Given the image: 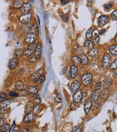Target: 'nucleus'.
I'll return each mask as SVG.
<instances>
[{
    "instance_id": "1",
    "label": "nucleus",
    "mask_w": 117,
    "mask_h": 132,
    "mask_svg": "<svg viewBox=\"0 0 117 132\" xmlns=\"http://www.w3.org/2000/svg\"><path fill=\"white\" fill-rule=\"evenodd\" d=\"M37 39V35L35 33H32V32H29L27 34L25 38H24V43L26 44H32L34 43H35V41Z\"/></svg>"
},
{
    "instance_id": "2",
    "label": "nucleus",
    "mask_w": 117,
    "mask_h": 132,
    "mask_svg": "<svg viewBox=\"0 0 117 132\" xmlns=\"http://www.w3.org/2000/svg\"><path fill=\"white\" fill-rule=\"evenodd\" d=\"M32 19V15L31 13H27L26 14H23L19 17V21L21 24H27L30 23Z\"/></svg>"
},
{
    "instance_id": "3",
    "label": "nucleus",
    "mask_w": 117,
    "mask_h": 132,
    "mask_svg": "<svg viewBox=\"0 0 117 132\" xmlns=\"http://www.w3.org/2000/svg\"><path fill=\"white\" fill-rule=\"evenodd\" d=\"M92 81V75L90 73H86L84 74L82 77H81V81H82V84L84 85V86H88V84H91Z\"/></svg>"
},
{
    "instance_id": "4",
    "label": "nucleus",
    "mask_w": 117,
    "mask_h": 132,
    "mask_svg": "<svg viewBox=\"0 0 117 132\" xmlns=\"http://www.w3.org/2000/svg\"><path fill=\"white\" fill-rule=\"evenodd\" d=\"M111 59H112L111 55L109 54H105L103 56L102 62V65L105 68H108L109 67V65L111 62Z\"/></svg>"
},
{
    "instance_id": "5",
    "label": "nucleus",
    "mask_w": 117,
    "mask_h": 132,
    "mask_svg": "<svg viewBox=\"0 0 117 132\" xmlns=\"http://www.w3.org/2000/svg\"><path fill=\"white\" fill-rule=\"evenodd\" d=\"M83 98V92L81 90H78V91H76L75 93H74L73 96V102L78 104L81 101Z\"/></svg>"
},
{
    "instance_id": "6",
    "label": "nucleus",
    "mask_w": 117,
    "mask_h": 132,
    "mask_svg": "<svg viewBox=\"0 0 117 132\" xmlns=\"http://www.w3.org/2000/svg\"><path fill=\"white\" fill-rule=\"evenodd\" d=\"M36 44L34 43L32 44H30L28 46V47L25 49V51L24 52V54L26 56V57H29L31 55L33 54V53L35 50V48H36Z\"/></svg>"
},
{
    "instance_id": "7",
    "label": "nucleus",
    "mask_w": 117,
    "mask_h": 132,
    "mask_svg": "<svg viewBox=\"0 0 117 132\" xmlns=\"http://www.w3.org/2000/svg\"><path fill=\"white\" fill-rule=\"evenodd\" d=\"M109 22V17L105 15H102L98 19V25L100 26H103L106 25Z\"/></svg>"
},
{
    "instance_id": "8",
    "label": "nucleus",
    "mask_w": 117,
    "mask_h": 132,
    "mask_svg": "<svg viewBox=\"0 0 117 132\" xmlns=\"http://www.w3.org/2000/svg\"><path fill=\"white\" fill-rule=\"evenodd\" d=\"M35 117H36V114L34 113H33L32 112H29V113H27L26 116L24 118V122L25 123H31V122H32L35 120Z\"/></svg>"
},
{
    "instance_id": "9",
    "label": "nucleus",
    "mask_w": 117,
    "mask_h": 132,
    "mask_svg": "<svg viewBox=\"0 0 117 132\" xmlns=\"http://www.w3.org/2000/svg\"><path fill=\"white\" fill-rule=\"evenodd\" d=\"M18 65V59L16 58V57H14V58H12L9 62H8V68L10 70H13L15 69Z\"/></svg>"
},
{
    "instance_id": "10",
    "label": "nucleus",
    "mask_w": 117,
    "mask_h": 132,
    "mask_svg": "<svg viewBox=\"0 0 117 132\" xmlns=\"http://www.w3.org/2000/svg\"><path fill=\"white\" fill-rule=\"evenodd\" d=\"M78 74V68L76 65H71L70 71V75L72 79H75Z\"/></svg>"
},
{
    "instance_id": "11",
    "label": "nucleus",
    "mask_w": 117,
    "mask_h": 132,
    "mask_svg": "<svg viewBox=\"0 0 117 132\" xmlns=\"http://www.w3.org/2000/svg\"><path fill=\"white\" fill-rule=\"evenodd\" d=\"M42 52H43V45L41 43H38L37 46H36V48H35V50L34 52V56L37 58V59H40L42 56Z\"/></svg>"
},
{
    "instance_id": "12",
    "label": "nucleus",
    "mask_w": 117,
    "mask_h": 132,
    "mask_svg": "<svg viewBox=\"0 0 117 132\" xmlns=\"http://www.w3.org/2000/svg\"><path fill=\"white\" fill-rule=\"evenodd\" d=\"M43 74H44V70H43V69H40V70H38L37 72L34 73V74L31 76L30 79H31L32 81L34 82V81L38 79L40 76L43 75Z\"/></svg>"
},
{
    "instance_id": "13",
    "label": "nucleus",
    "mask_w": 117,
    "mask_h": 132,
    "mask_svg": "<svg viewBox=\"0 0 117 132\" xmlns=\"http://www.w3.org/2000/svg\"><path fill=\"white\" fill-rule=\"evenodd\" d=\"M80 87H81V83L78 81H74L70 86V90L74 93L78 90H80Z\"/></svg>"
},
{
    "instance_id": "14",
    "label": "nucleus",
    "mask_w": 117,
    "mask_h": 132,
    "mask_svg": "<svg viewBox=\"0 0 117 132\" xmlns=\"http://www.w3.org/2000/svg\"><path fill=\"white\" fill-rule=\"evenodd\" d=\"M31 8V4L29 2L24 3L23 6L21 8V12L24 14H26V13H29Z\"/></svg>"
},
{
    "instance_id": "15",
    "label": "nucleus",
    "mask_w": 117,
    "mask_h": 132,
    "mask_svg": "<svg viewBox=\"0 0 117 132\" xmlns=\"http://www.w3.org/2000/svg\"><path fill=\"white\" fill-rule=\"evenodd\" d=\"M10 104V101L9 100H4L0 103V110L1 111H6L9 107Z\"/></svg>"
},
{
    "instance_id": "16",
    "label": "nucleus",
    "mask_w": 117,
    "mask_h": 132,
    "mask_svg": "<svg viewBox=\"0 0 117 132\" xmlns=\"http://www.w3.org/2000/svg\"><path fill=\"white\" fill-rule=\"evenodd\" d=\"M100 93H101L100 90H95L91 95V100L94 101H97L99 97L100 96Z\"/></svg>"
},
{
    "instance_id": "17",
    "label": "nucleus",
    "mask_w": 117,
    "mask_h": 132,
    "mask_svg": "<svg viewBox=\"0 0 117 132\" xmlns=\"http://www.w3.org/2000/svg\"><path fill=\"white\" fill-rule=\"evenodd\" d=\"M39 90L35 86H29L27 87V93L32 95H35L38 93Z\"/></svg>"
},
{
    "instance_id": "18",
    "label": "nucleus",
    "mask_w": 117,
    "mask_h": 132,
    "mask_svg": "<svg viewBox=\"0 0 117 132\" xmlns=\"http://www.w3.org/2000/svg\"><path fill=\"white\" fill-rule=\"evenodd\" d=\"M111 84H112V80H111V79H110V78L108 77V78H105V79H104V81H102V87L104 88V90L105 89H108Z\"/></svg>"
},
{
    "instance_id": "19",
    "label": "nucleus",
    "mask_w": 117,
    "mask_h": 132,
    "mask_svg": "<svg viewBox=\"0 0 117 132\" xmlns=\"http://www.w3.org/2000/svg\"><path fill=\"white\" fill-rule=\"evenodd\" d=\"M24 83L22 81H17L15 83V89L18 91H23L24 90Z\"/></svg>"
},
{
    "instance_id": "20",
    "label": "nucleus",
    "mask_w": 117,
    "mask_h": 132,
    "mask_svg": "<svg viewBox=\"0 0 117 132\" xmlns=\"http://www.w3.org/2000/svg\"><path fill=\"white\" fill-rule=\"evenodd\" d=\"M34 104L32 101H29L27 104L26 105V108H25V112L26 113H29V112H33V109H34Z\"/></svg>"
},
{
    "instance_id": "21",
    "label": "nucleus",
    "mask_w": 117,
    "mask_h": 132,
    "mask_svg": "<svg viewBox=\"0 0 117 132\" xmlns=\"http://www.w3.org/2000/svg\"><path fill=\"white\" fill-rule=\"evenodd\" d=\"M72 62L74 64V65H76V66H79L81 65V59L77 55H75L72 57Z\"/></svg>"
},
{
    "instance_id": "22",
    "label": "nucleus",
    "mask_w": 117,
    "mask_h": 132,
    "mask_svg": "<svg viewBox=\"0 0 117 132\" xmlns=\"http://www.w3.org/2000/svg\"><path fill=\"white\" fill-rule=\"evenodd\" d=\"M24 4V1L23 0H15L13 4V8L15 9H20Z\"/></svg>"
},
{
    "instance_id": "23",
    "label": "nucleus",
    "mask_w": 117,
    "mask_h": 132,
    "mask_svg": "<svg viewBox=\"0 0 117 132\" xmlns=\"http://www.w3.org/2000/svg\"><path fill=\"white\" fill-rule=\"evenodd\" d=\"M80 59H81V65H87L88 63V57L85 54H81V57H80Z\"/></svg>"
},
{
    "instance_id": "24",
    "label": "nucleus",
    "mask_w": 117,
    "mask_h": 132,
    "mask_svg": "<svg viewBox=\"0 0 117 132\" xmlns=\"http://www.w3.org/2000/svg\"><path fill=\"white\" fill-rule=\"evenodd\" d=\"M91 106H92V101L91 100H88L86 102L85 105H84V112L86 114H88L90 111V109H91Z\"/></svg>"
},
{
    "instance_id": "25",
    "label": "nucleus",
    "mask_w": 117,
    "mask_h": 132,
    "mask_svg": "<svg viewBox=\"0 0 117 132\" xmlns=\"http://www.w3.org/2000/svg\"><path fill=\"white\" fill-rule=\"evenodd\" d=\"M31 26V24L27 23V24H24V26L21 27V30L24 33H29L30 32V29Z\"/></svg>"
},
{
    "instance_id": "26",
    "label": "nucleus",
    "mask_w": 117,
    "mask_h": 132,
    "mask_svg": "<svg viewBox=\"0 0 117 132\" xmlns=\"http://www.w3.org/2000/svg\"><path fill=\"white\" fill-rule=\"evenodd\" d=\"M109 52L111 55H114V56H117V46L116 44H114V45H111L110 47H109Z\"/></svg>"
},
{
    "instance_id": "27",
    "label": "nucleus",
    "mask_w": 117,
    "mask_h": 132,
    "mask_svg": "<svg viewBox=\"0 0 117 132\" xmlns=\"http://www.w3.org/2000/svg\"><path fill=\"white\" fill-rule=\"evenodd\" d=\"M84 47L88 50L92 49L94 48V43L90 40H87L84 43Z\"/></svg>"
},
{
    "instance_id": "28",
    "label": "nucleus",
    "mask_w": 117,
    "mask_h": 132,
    "mask_svg": "<svg viewBox=\"0 0 117 132\" xmlns=\"http://www.w3.org/2000/svg\"><path fill=\"white\" fill-rule=\"evenodd\" d=\"M45 76L44 75H42V76H40L38 79L34 81V84H35L36 86H38V85L43 84L45 81Z\"/></svg>"
},
{
    "instance_id": "29",
    "label": "nucleus",
    "mask_w": 117,
    "mask_h": 132,
    "mask_svg": "<svg viewBox=\"0 0 117 132\" xmlns=\"http://www.w3.org/2000/svg\"><path fill=\"white\" fill-rule=\"evenodd\" d=\"M98 50L96 49H90V51L88 52V56L91 57H96L97 55H98Z\"/></svg>"
},
{
    "instance_id": "30",
    "label": "nucleus",
    "mask_w": 117,
    "mask_h": 132,
    "mask_svg": "<svg viewBox=\"0 0 117 132\" xmlns=\"http://www.w3.org/2000/svg\"><path fill=\"white\" fill-rule=\"evenodd\" d=\"M10 130V126L8 123H4L2 126H0V132H7Z\"/></svg>"
},
{
    "instance_id": "31",
    "label": "nucleus",
    "mask_w": 117,
    "mask_h": 132,
    "mask_svg": "<svg viewBox=\"0 0 117 132\" xmlns=\"http://www.w3.org/2000/svg\"><path fill=\"white\" fill-rule=\"evenodd\" d=\"M93 31H94V29L93 28H90L88 29L86 33V38L87 40H90L91 38H92V34H93Z\"/></svg>"
},
{
    "instance_id": "32",
    "label": "nucleus",
    "mask_w": 117,
    "mask_h": 132,
    "mask_svg": "<svg viewBox=\"0 0 117 132\" xmlns=\"http://www.w3.org/2000/svg\"><path fill=\"white\" fill-rule=\"evenodd\" d=\"M30 32L35 33V34H37V33H38V26H37V25L36 24H31V29H30Z\"/></svg>"
},
{
    "instance_id": "33",
    "label": "nucleus",
    "mask_w": 117,
    "mask_h": 132,
    "mask_svg": "<svg viewBox=\"0 0 117 132\" xmlns=\"http://www.w3.org/2000/svg\"><path fill=\"white\" fill-rule=\"evenodd\" d=\"M109 67L112 71H116L117 68V59H115L114 61L111 62L109 65Z\"/></svg>"
},
{
    "instance_id": "34",
    "label": "nucleus",
    "mask_w": 117,
    "mask_h": 132,
    "mask_svg": "<svg viewBox=\"0 0 117 132\" xmlns=\"http://www.w3.org/2000/svg\"><path fill=\"white\" fill-rule=\"evenodd\" d=\"M9 132H20V128H19V126H15V122L13 123V126L11 127V129L9 130Z\"/></svg>"
},
{
    "instance_id": "35",
    "label": "nucleus",
    "mask_w": 117,
    "mask_h": 132,
    "mask_svg": "<svg viewBox=\"0 0 117 132\" xmlns=\"http://www.w3.org/2000/svg\"><path fill=\"white\" fill-rule=\"evenodd\" d=\"M24 54V50L23 49H16L15 51V56L16 57H21Z\"/></svg>"
},
{
    "instance_id": "36",
    "label": "nucleus",
    "mask_w": 117,
    "mask_h": 132,
    "mask_svg": "<svg viewBox=\"0 0 117 132\" xmlns=\"http://www.w3.org/2000/svg\"><path fill=\"white\" fill-rule=\"evenodd\" d=\"M108 89H105L104 90V91L102 93H100V95L102 96V99L104 101L105 100V98L108 96Z\"/></svg>"
},
{
    "instance_id": "37",
    "label": "nucleus",
    "mask_w": 117,
    "mask_h": 132,
    "mask_svg": "<svg viewBox=\"0 0 117 132\" xmlns=\"http://www.w3.org/2000/svg\"><path fill=\"white\" fill-rule=\"evenodd\" d=\"M7 99V94L4 93H0V103Z\"/></svg>"
},
{
    "instance_id": "38",
    "label": "nucleus",
    "mask_w": 117,
    "mask_h": 132,
    "mask_svg": "<svg viewBox=\"0 0 117 132\" xmlns=\"http://www.w3.org/2000/svg\"><path fill=\"white\" fill-rule=\"evenodd\" d=\"M93 43L95 44V45H98L99 43H100V36L98 35H96L94 38V40H93Z\"/></svg>"
},
{
    "instance_id": "39",
    "label": "nucleus",
    "mask_w": 117,
    "mask_h": 132,
    "mask_svg": "<svg viewBox=\"0 0 117 132\" xmlns=\"http://www.w3.org/2000/svg\"><path fill=\"white\" fill-rule=\"evenodd\" d=\"M34 101H35V103H37V104H40L41 103V101H42L41 98H40L37 94L34 95Z\"/></svg>"
},
{
    "instance_id": "40",
    "label": "nucleus",
    "mask_w": 117,
    "mask_h": 132,
    "mask_svg": "<svg viewBox=\"0 0 117 132\" xmlns=\"http://www.w3.org/2000/svg\"><path fill=\"white\" fill-rule=\"evenodd\" d=\"M37 58L34 56V55H31L29 56V61L31 62H35L37 61Z\"/></svg>"
},
{
    "instance_id": "41",
    "label": "nucleus",
    "mask_w": 117,
    "mask_h": 132,
    "mask_svg": "<svg viewBox=\"0 0 117 132\" xmlns=\"http://www.w3.org/2000/svg\"><path fill=\"white\" fill-rule=\"evenodd\" d=\"M81 126H75V127H74V128L72 129V132H81Z\"/></svg>"
},
{
    "instance_id": "42",
    "label": "nucleus",
    "mask_w": 117,
    "mask_h": 132,
    "mask_svg": "<svg viewBox=\"0 0 117 132\" xmlns=\"http://www.w3.org/2000/svg\"><path fill=\"white\" fill-rule=\"evenodd\" d=\"M111 18H113L114 20H117V10H115L112 13H111Z\"/></svg>"
},
{
    "instance_id": "43",
    "label": "nucleus",
    "mask_w": 117,
    "mask_h": 132,
    "mask_svg": "<svg viewBox=\"0 0 117 132\" xmlns=\"http://www.w3.org/2000/svg\"><path fill=\"white\" fill-rule=\"evenodd\" d=\"M112 7H113V4H111V3L106 4L104 5V8H105V10H110V9H111Z\"/></svg>"
},
{
    "instance_id": "44",
    "label": "nucleus",
    "mask_w": 117,
    "mask_h": 132,
    "mask_svg": "<svg viewBox=\"0 0 117 132\" xmlns=\"http://www.w3.org/2000/svg\"><path fill=\"white\" fill-rule=\"evenodd\" d=\"M102 87V82L101 81H97L95 86V90H100Z\"/></svg>"
},
{
    "instance_id": "45",
    "label": "nucleus",
    "mask_w": 117,
    "mask_h": 132,
    "mask_svg": "<svg viewBox=\"0 0 117 132\" xmlns=\"http://www.w3.org/2000/svg\"><path fill=\"white\" fill-rule=\"evenodd\" d=\"M91 107H93L92 108V109H93V111H94V110H96L98 107H99V104L97 103V101H94V104H92V106H91Z\"/></svg>"
},
{
    "instance_id": "46",
    "label": "nucleus",
    "mask_w": 117,
    "mask_h": 132,
    "mask_svg": "<svg viewBox=\"0 0 117 132\" xmlns=\"http://www.w3.org/2000/svg\"><path fill=\"white\" fill-rule=\"evenodd\" d=\"M77 109V105H76V103L75 102H73L71 104H70V110H75Z\"/></svg>"
},
{
    "instance_id": "47",
    "label": "nucleus",
    "mask_w": 117,
    "mask_h": 132,
    "mask_svg": "<svg viewBox=\"0 0 117 132\" xmlns=\"http://www.w3.org/2000/svg\"><path fill=\"white\" fill-rule=\"evenodd\" d=\"M55 101L57 102V103H61V96L59 95H57L56 97H55Z\"/></svg>"
},
{
    "instance_id": "48",
    "label": "nucleus",
    "mask_w": 117,
    "mask_h": 132,
    "mask_svg": "<svg viewBox=\"0 0 117 132\" xmlns=\"http://www.w3.org/2000/svg\"><path fill=\"white\" fill-rule=\"evenodd\" d=\"M61 18L63 21H64L65 22H67L68 21V16L67 15H62L61 16Z\"/></svg>"
},
{
    "instance_id": "49",
    "label": "nucleus",
    "mask_w": 117,
    "mask_h": 132,
    "mask_svg": "<svg viewBox=\"0 0 117 132\" xmlns=\"http://www.w3.org/2000/svg\"><path fill=\"white\" fill-rule=\"evenodd\" d=\"M9 95L11 96V97H17V96H18V94L17 93H15V92H10L9 93Z\"/></svg>"
},
{
    "instance_id": "50",
    "label": "nucleus",
    "mask_w": 117,
    "mask_h": 132,
    "mask_svg": "<svg viewBox=\"0 0 117 132\" xmlns=\"http://www.w3.org/2000/svg\"><path fill=\"white\" fill-rule=\"evenodd\" d=\"M70 1V0H61V4L62 5H65L67 4H68Z\"/></svg>"
},
{
    "instance_id": "51",
    "label": "nucleus",
    "mask_w": 117,
    "mask_h": 132,
    "mask_svg": "<svg viewBox=\"0 0 117 132\" xmlns=\"http://www.w3.org/2000/svg\"><path fill=\"white\" fill-rule=\"evenodd\" d=\"M4 123H5V120H4V118L0 119V126H2Z\"/></svg>"
},
{
    "instance_id": "52",
    "label": "nucleus",
    "mask_w": 117,
    "mask_h": 132,
    "mask_svg": "<svg viewBox=\"0 0 117 132\" xmlns=\"http://www.w3.org/2000/svg\"><path fill=\"white\" fill-rule=\"evenodd\" d=\"M4 114H3V113H0V119L4 118Z\"/></svg>"
},
{
    "instance_id": "53",
    "label": "nucleus",
    "mask_w": 117,
    "mask_h": 132,
    "mask_svg": "<svg viewBox=\"0 0 117 132\" xmlns=\"http://www.w3.org/2000/svg\"><path fill=\"white\" fill-rule=\"evenodd\" d=\"M105 32H106V31H105V29H104V30H102V31H101V32H100V35H102V34H103V33H104Z\"/></svg>"
},
{
    "instance_id": "54",
    "label": "nucleus",
    "mask_w": 117,
    "mask_h": 132,
    "mask_svg": "<svg viewBox=\"0 0 117 132\" xmlns=\"http://www.w3.org/2000/svg\"><path fill=\"white\" fill-rule=\"evenodd\" d=\"M88 3H92V2H94V0H88Z\"/></svg>"
}]
</instances>
